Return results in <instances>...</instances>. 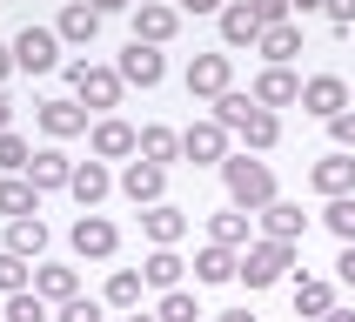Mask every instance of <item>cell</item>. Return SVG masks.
<instances>
[{
  "mask_svg": "<svg viewBox=\"0 0 355 322\" xmlns=\"http://www.w3.org/2000/svg\"><path fill=\"white\" fill-rule=\"evenodd\" d=\"M87 141H94V161H135V148H141V128H128L121 115H101Z\"/></svg>",
  "mask_w": 355,
  "mask_h": 322,
  "instance_id": "cell-9",
  "label": "cell"
},
{
  "mask_svg": "<svg viewBox=\"0 0 355 322\" xmlns=\"http://www.w3.org/2000/svg\"><path fill=\"white\" fill-rule=\"evenodd\" d=\"M255 47H261V60H268V67H288V60L302 54V27H295V20H282V27H261Z\"/></svg>",
  "mask_w": 355,
  "mask_h": 322,
  "instance_id": "cell-21",
  "label": "cell"
},
{
  "mask_svg": "<svg viewBox=\"0 0 355 322\" xmlns=\"http://www.w3.org/2000/svg\"><path fill=\"white\" fill-rule=\"evenodd\" d=\"M288 269H295V242L261 235V242H248V248H241V282H248V289H268V282H282Z\"/></svg>",
  "mask_w": 355,
  "mask_h": 322,
  "instance_id": "cell-2",
  "label": "cell"
},
{
  "mask_svg": "<svg viewBox=\"0 0 355 322\" xmlns=\"http://www.w3.org/2000/svg\"><path fill=\"white\" fill-rule=\"evenodd\" d=\"M248 14H255L261 27H282V20L295 14V7H288V0H248Z\"/></svg>",
  "mask_w": 355,
  "mask_h": 322,
  "instance_id": "cell-38",
  "label": "cell"
},
{
  "mask_svg": "<svg viewBox=\"0 0 355 322\" xmlns=\"http://www.w3.org/2000/svg\"><path fill=\"white\" fill-rule=\"evenodd\" d=\"M221 40H228V47H255L261 40V20L248 14V0H228V7H221Z\"/></svg>",
  "mask_w": 355,
  "mask_h": 322,
  "instance_id": "cell-25",
  "label": "cell"
},
{
  "mask_svg": "<svg viewBox=\"0 0 355 322\" xmlns=\"http://www.w3.org/2000/svg\"><path fill=\"white\" fill-rule=\"evenodd\" d=\"M248 94H255L261 108H295V101H302V74H288V67H261Z\"/></svg>",
  "mask_w": 355,
  "mask_h": 322,
  "instance_id": "cell-15",
  "label": "cell"
},
{
  "mask_svg": "<svg viewBox=\"0 0 355 322\" xmlns=\"http://www.w3.org/2000/svg\"><path fill=\"white\" fill-rule=\"evenodd\" d=\"M34 121H40V128H47L54 141L87 135V108H80V101H40V108H34Z\"/></svg>",
  "mask_w": 355,
  "mask_h": 322,
  "instance_id": "cell-16",
  "label": "cell"
},
{
  "mask_svg": "<svg viewBox=\"0 0 355 322\" xmlns=\"http://www.w3.org/2000/svg\"><path fill=\"white\" fill-rule=\"evenodd\" d=\"M67 80H74L80 108H121V67H101V60H67Z\"/></svg>",
  "mask_w": 355,
  "mask_h": 322,
  "instance_id": "cell-3",
  "label": "cell"
},
{
  "mask_svg": "<svg viewBox=\"0 0 355 322\" xmlns=\"http://www.w3.org/2000/svg\"><path fill=\"white\" fill-rule=\"evenodd\" d=\"M27 161H34V148L7 128V135H0V175H27Z\"/></svg>",
  "mask_w": 355,
  "mask_h": 322,
  "instance_id": "cell-36",
  "label": "cell"
},
{
  "mask_svg": "<svg viewBox=\"0 0 355 322\" xmlns=\"http://www.w3.org/2000/svg\"><path fill=\"white\" fill-rule=\"evenodd\" d=\"M181 155L195 161V168H221V161H228V128H221L215 115L195 121V128H181Z\"/></svg>",
  "mask_w": 355,
  "mask_h": 322,
  "instance_id": "cell-6",
  "label": "cell"
},
{
  "mask_svg": "<svg viewBox=\"0 0 355 322\" xmlns=\"http://www.w3.org/2000/svg\"><path fill=\"white\" fill-rule=\"evenodd\" d=\"M181 27V7L175 0H135V40H148V47H168Z\"/></svg>",
  "mask_w": 355,
  "mask_h": 322,
  "instance_id": "cell-8",
  "label": "cell"
},
{
  "mask_svg": "<svg viewBox=\"0 0 355 322\" xmlns=\"http://www.w3.org/2000/svg\"><path fill=\"white\" fill-rule=\"evenodd\" d=\"M20 289H34V269H27V255L0 248V296H20Z\"/></svg>",
  "mask_w": 355,
  "mask_h": 322,
  "instance_id": "cell-33",
  "label": "cell"
},
{
  "mask_svg": "<svg viewBox=\"0 0 355 322\" xmlns=\"http://www.w3.org/2000/svg\"><path fill=\"white\" fill-rule=\"evenodd\" d=\"M7 248H14V255H27V262H40V248H47V221H40V215L7 221Z\"/></svg>",
  "mask_w": 355,
  "mask_h": 322,
  "instance_id": "cell-29",
  "label": "cell"
},
{
  "mask_svg": "<svg viewBox=\"0 0 355 322\" xmlns=\"http://www.w3.org/2000/svg\"><path fill=\"white\" fill-rule=\"evenodd\" d=\"M329 135H336V148H355V108H342V115L329 121Z\"/></svg>",
  "mask_w": 355,
  "mask_h": 322,
  "instance_id": "cell-39",
  "label": "cell"
},
{
  "mask_svg": "<svg viewBox=\"0 0 355 322\" xmlns=\"http://www.w3.org/2000/svg\"><path fill=\"white\" fill-rule=\"evenodd\" d=\"M336 276H342V282L355 289V242H342V262H336Z\"/></svg>",
  "mask_w": 355,
  "mask_h": 322,
  "instance_id": "cell-41",
  "label": "cell"
},
{
  "mask_svg": "<svg viewBox=\"0 0 355 322\" xmlns=\"http://www.w3.org/2000/svg\"><path fill=\"white\" fill-rule=\"evenodd\" d=\"M54 34L67 40V47H87V40L101 34V14L87 7V0H67V7H60V20H54Z\"/></svg>",
  "mask_w": 355,
  "mask_h": 322,
  "instance_id": "cell-19",
  "label": "cell"
},
{
  "mask_svg": "<svg viewBox=\"0 0 355 322\" xmlns=\"http://www.w3.org/2000/svg\"><path fill=\"white\" fill-rule=\"evenodd\" d=\"M309 181H315V195H322V201L355 195V148H336V155H322L315 168H309Z\"/></svg>",
  "mask_w": 355,
  "mask_h": 322,
  "instance_id": "cell-10",
  "label": "cell"
},
{
  "mask_svg": "<svg viewBox=\"0 0 355 322\" xmlns=\"http://www.w3.org/2000/svg\"><path fill=\"white\" fill-rule=\"evenodd\" d=\"M322 322H355V309H342V302H336V309H329Z\"/></svg>",
  "mask_w": 355,
  "mask_h": 322,
  "instance_id": "cell-44",
  "label": "cell"
},
{
  "mask_svg": "<svg viewBox=\"0 0 355 322\" xmlns=\"http://www.w3.org/2000/svg\"><path fill=\"white\" fill-rule=\"evenodd\" d=\"M114 67H121V80H128V87H161L168 54H161V47H148V40H128V54H121Z\"/></svg>",
  "mask_w": 355,
  "mask_h": 322,
  "instance_id": "cell-12",
  "label": "cell"
},
{
  "mask_svg": "<svg viewBox=\"0 0 355 322\" xmlns=\"http://www.w3.org/2000/svg\"><path fill=\"white\" fill-rule=\"evenodd\" d=\"M329 309H336V282L302 276V282H295V316H302V322H322Z\"/></svg>",
  "mask_w": 355,
  "mask_h": 322,
  "instance_id": "cell-24",
  "label": "cell"
},
{
  "mask_svg": "<svg viewBox=\"0 0 355 322\" xmlns=\"http://www.w3.org/2000/svg\"><path fill=\"white\" fill-rule=\"evenodd\" d=\"M107 188H114L107 161H74V181H67V195H74L80 208H101V201H107Z\"/></svg>",
  "mask_w": 355,
  "mask_h": 322,
  "instance_id": "cell-17",
  "label": "cell"
},
{
  "mask_svg": "<svg viewBox=\"0 0 355 322\" xmlns=\"http://www.w3.org/2000/svg\"><path fill=\"white\" fill-rule=\"evenodd\" d=\"M322 221H329V235H336V242H355V195H336L329 208H322Z\"/></svg>",
  "mask_w": 355,
  "mask_h": 322,
  "instance_id": "cell-34",
  "label": "cell"
},
{
  "mask_svg": "<svg viewBox=\"0 0 355 322\" xmlns=\"http://www.w3.org/2000/svg\"><path fill=\"white\" fill-rule=\"evenodd\" d=\"M322 14L336 20V27H355V0H322Z\"/></svg>",
  "mask_w": 355,
  "mask_h": 322,
  "instance_id": "cell-40",
  "label": "cell"
},
{
  "mask_svg": "<svg viewBox=\"0 0 355 322\" xmlns=\"http://www.w3.org/2000/svg\"><path fill=\"white\" fill-rule=\"evenodd\" d=\"M128 322H161V316H148V309H128Z\"/></svg>",
  "mask_w": 355,
  "mask_h": 322,
  "instance_id": "cell-49",
  "label": "cell"
},
{
  "mask_svg": "<svg viewBox=\"0 0 355 322\" xmlns=\"http://www.w3.org/2000/svg\"><path fill=\"white\" fill-rule=\"evenodd\" d=\"M54 322H107V302L74 296V302H60V309H54Z\"/></svg>",
  "mask_w": 355,
  "mask_h": 322,
  "instance_id": "cell-37",
  "label": "cell"
},
{
  "mask_svg": "<svg viewBox=\"0 0 355 322\" xmlns=\"http://www.w3.org/2000/svg\"><path fill=\"white\" fill-rule=\"evenodd\" d=\"M0 215L20 221V215H40V188L27 175H0Z\"/></svg>",
  "mask_w": 355,
  "mask_h": 322,
  "instance_id": "cell-23",
  "label": "cell"
},
{
  "mask_svg": "<svg viewBox=\"0 0 355 322\" xmlns=\"http://www.w3.org/2000/svg\"><path fill=\"white\" fill-rule=\"evenodd\" d=\"M27 181H34L40 195H47V188H67V181H74V161L60 155V148H40V155L27 161Z\"/></svg>",
  "mask_w": 355,
  "mask_h": 322,
  "instance_id": "cell-22",
  "label": "cell"
},
{
  "mask_svg": "<svg viewBox=\"0 0 355 322\" xmlns=\"http://www.w3.org/2000/svg\"><path fill=\"white\" fill-rule=\"evenodd\" d=\"M221 181H228V201H235V208H268V201H275V175H268V161H255L248 148L221 161Z\"/></svg>",
  "mask_w": 355,
  "mask_h": 322,
  "instance_id": "cell-1",
  "label": "cell"
},
{
  "mask_svg": "<svg viewBox=\"0 0 355 322\" xmlns=\"http://www.w3.org/2000/svg\"><path fill=\"white\" fill-rule=\"evenodd\" d=\"M141 289H148V282H141V269H114V276H107V309H141Z\"/></svg>",
  "mask_w": 355,
  "mask_h": 322,
  "instance_id": "cell-31",
  "label": "cell"
},
{
  "mask_svg": "<svg viewBox=\"0 0 355 322\" xmlns=\"http://www.w3.org/2000/svg\"><path fill=\"white\" fill-rule=\"evenodd\" d=\"M181 269H188V262H181L175 248H155V255L141 262V282H148V289H161V296H168V289H181Z\"/></svg>",
  "mask_w": 355,
  "mask_h": 322,
  "instance_id": "cell-28",
  "label": "cell"
},
{
  "mask_svg": "<svg viewBox=\"0 0 355 322\" xmlns=\"http://www.w3.org/2000/svg\"><path fill=\"white\" fill-rule=\"evenodd\" d=\"M288 7H295V14H322V0H288Z\"/></svg>",
  "mask_w": 355,
  "mask_h": 322,
  "instance_id": "cell-46",
  "label": "cell"
},
{
  "mask_svg": "<svg viewBox=\"0 0 355 322\" xmlns=\"http://www.w3.org/2000/svg\"><path fill=\"white\" fill-rule=\"evenodd\" d=\"M141 161H161V168H168V161L181 155V135L175 128H161V121H148V128H141V148H135Z\"/></svg>",
  "mask_w": 355,
  "mask_h": 322,
  "instance_id": "cell-30",
  "label": "cell"
},
{
  "mask_svg": "<svg viewBox=\"0 0 355 322\" xmlns=\"http://www.w3.org/2000/svg\"><path fill=\"white\" fill-rule=\"evenodd\" d=\"M14 74V47H0V80Z\"/></svg>",
  "mask_w": 355,
  "mask_h": 322,
  "instance_id": "cell-45",
  "label": "cell"
},
{
  "mask_svg": "<svg viewBox=\"0 0 355 322\" xmlns=\"http://www.w3.org/2000/svg\"><path fill=\"white\" fill-rule=\"evenodd\" d=\"M215 322H255V316H248V309H228V316H215Z\"/></svg>",
  "mask_w": 355,
  "mask_h": 322,
  "instance_id": "cell-47",
  "label": "cell"
},
{
  "mask_svg": "<svg viewBox=\"0 0 355 322\" xmlns=\"http://www.w3.org/2000/svg\"><path fill=\"white\" fill-rule=\"evenodd\" d=\"M228 87H235V60L228 54H195L188 60V94L195 101H221Z\"/></svg>",
  "mask_w": 355,
  "mask_h": 322,
  "instance_id": "cell-7",
  "label": "cell"
},
{
  "mask_svg": "<svg viewBox=\"0 0 355 322\" xmlns=\"http://www.w3.org/2000/svg\"><path fill=\"white\" fill-rule=\"evenodd\" d=\"M161 322H201V302L188 296V289H168V296H161V309H155Z\"/></svg>",
  "mask_w": 355,
  "mask_h": 322,
  "instance_id": "cell-35",
  "label": "cell"
},
{
  "mask_svg": "<svg viewBox=\"0 0 355 322\" xmlns=\"http://www.w3.org/2000/svg\"><path fill=\"white\" fill-rule=\"evenodd\" d=\"M7 121H14V108H7V94H0V135H7Z\"/></svg>",
  "mask_w": 355,
  "mask_h": 322,
  "instance_id": "cell-48",
  "label": "cell"
},
{
  "mask_svg": "<svg viewBox=\"0 0 355 322\" xmlns=\"http://www.w3.org/2000/svg\"><path fill=\"white\" fill-rule=\"evenodd\" d=\"M141 228H148L155 248H175V242L188 235V215H181L175 201H155V208H141Z\"/></svg>",
  "mask_w": 355,
  "mask_h": 322,
  "instance_id": "cell-18",
  "label": "cell"
},
{
  "mask_svg": "<svg viewBox=\"0 0 355 322\" xmlns=\"http://www.w3.org/2000/svg\"><path fill=\"white\" fill-rule=\"evenodd\" d=\"M195 276H201V282H235V276H241V248H221V242H208V248L195 255Z\"/></svg>",
  "mask_w": 355,
  "mask_h": 322,
  "instance_id": "cell-27",
  "label": "cell"
},
{
  "mask_svg": "<svg viewBox=\"0 0 355 322\" xmlns=\"http://www.w3.org/2000/svg\"><path fill=\"white\" fill-rule=\"evenodd\" d=\"M34 296L47 302V309H60V302L80 296V276L67 269V262H40V269H34Z\"/></svg>",
  "mask_w": 355,
  "mask_h": 322,
  "instance_id": "cell-14",
  "label": "cell"
},
{
  "mask_svg": "<svg viewBox=\"0 0 355 322\" xmlns=\"http://www.w3.org/2000/svg\"><path fill=\"white\" fill-rule=\"evenodd\" d=\"M67 242H74L80 262H107V255L121 248V228H114L107 215H94V208H80V221H74V235H67Z\"/></svg>",
  "mask_w": 355,
  "mask_h": 322,
  "instance_id": "cell-5",
  "label": "cell"
},
{
  "mask_svg": "<svg viewBox=\"0 0 355 322\" xmlns=\"http://www.w3.org/2000/svg\"><path fill=\"white\" fill-rule=\"evenodd\" d=\"M208 242H221V248H248V208H215L208 215Z\"/></svg>",
  "mask_w": 355,
  "mask_h": 322,
  "instance_id": "cell-26",
  "label": "cell"
},
{
  "mask_svg": "<svg viewBox=\"0 0 355 322\" xmlns=\"http://www.w3.org/2000/svg\"><path fill=\"white\" fill-rule=\"evenodd\" d=\"M14 67L20 74H54L60 67V34L54 27H20L14 34Z\"/></svg>",
  "mask_w": 355,
  "mask_h": 322,
  "instance_id": "cell-4",
  "label": "cell"
},
{
  "mask_svg": "<svg viewBox=\"0 0 355 322\" xmlns=\"http://www.w3.org/2000/svg\"><path fill=\"white\" fill-rule=\"evenodd\" d=\"M261 235H275V242H302L309 235V215H302L295 201H268V208H261Z\"/></svg>",
  "mask_w": 355,
  "mask_h": 322,
  "instance_id": "cell-20",
  "label": "cell"
},
{
  "mask_svg": "<svg viewBox=\"0 0 355 322\" xmlns=\"http://www.w3.org/2000/svg\"><path fill=\"white\" fill-rule=\"evenodd\" d=\"M161 188H168V168H161V161H128V168H121V195L135 201V208H155L161 201Z\"/></svg>",
  "mask_w": 355,
  "mask_h": 322,
  "instance_id": "cell-11",
  "label": "cell"
},
{
  "mask_svg": "<svg viewBox=\"0 0 355 322\" xmlns=\"http://www.w3.org/2000/svg\"><path fill=\"white\" fill-rule=\"evenodd\" d=\"M94 14H121V7H135V0H87Z\"/></svg>",
  "mask_w": 355,
  "mask_h": 322,
  "instance_id": "cell-43",
  "label": "cell"
},
{
  "mask_svg": "<svg viewBox=\"0 0 355 322\" xmlns=\"http://www.w3.org/2000/svg\"><path fill=\"white\" fill-rule=\"evenodd\" d=\"M0 322H54V309H47L34 289H20V296H7V302H0Z\"/></svg>",
  "mask_w": 355,
  "mask_h": 322,
  "instance_id": "cell-32",
  "label": "cell"
},
{
  "mask_svg": "<svg viewBox=\"0 0 355 322\" xmlns=\"http://www.w3.org/2000/svg\"><path fill=\"white\" fill-rule=\"evenodd\" d=\"M181 14H221V7H228V0H175Z\"/></svg>",
  "mask_w": 355,
  "mask_h": 322,
  "instance_id": "cell-42",
  "label": "cell"
},
{
  "mask_svg": "<svg viewBox=\"0 0 355 322\" xmlns=\"http://www.w3.org/2000/svg\"><path fill=\"white\" fill-rule=\"evenodd\" d=\"M302 108L322 115V121H336L342 108H349V80H342V74H309V80H302Z\"/></svg>",
  "mask_w": 355,
  "mask_h": 322,
  "instance_id": "cell-13",
  "label": "cell"
}]
</instances>
